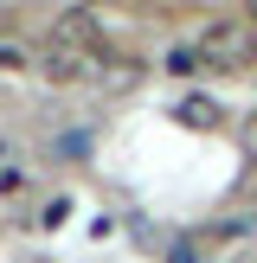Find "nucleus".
<instances>
[{
    "label": "nucleus",
    "mask_w": 257,
    "mask_h": 263,
    "mask_svg": "<svg viewBox=\"0 0 257 263\" xmlns=\"http://www.w3.org/2000/svg\"><path fill=\"white\" fill-rule=\"evenodd\" d=\"M0 39H7V13H0Z\"/></svg>",
    "instance_id": "8"
},
{
    "label": "nucleus",
    "mask_w": 257,
    "mask_h": 263,
    "mask_svg": "<svg viewBox=\"0 0 257 263\" xmlns=\"http://www.w3.org/2000/svg\"><path fill=\"white\" fill-rule=\"evenodd\" d=\"M251 263H257V257H251Z\"/></svg>",
    "instance_id": "9"
},
{
    "label": "nucleus",
    "mask_w": 257,
    "mask_h": 263,
    "mask_svg": "<svg viewBox=\"0 0 257 263\" xmlns=\"http://www.w3.org/2000/svg\"><path fill=\"white\" fill-rule=\"evenodd\" d=\"M238 148H244V161H257V109L244 116V128H238Z\"/></svg>",
    "instance_id": "7"
},
{
    "label": "nucleus",
    "mask_w": 257,
    "mask_h": 263,
    "mask_svg": "<svg viewBox=\"0 0 257 263\" xmlns=\"http://www.w3.org/2000/svg\"><path fill=\"white\" fill-rule=\"evenodd\" d=\"M193 51H199V64H212V71H244V64L257 58V26L251 20H212L193 39Z\"/></svg>",
    "instance_id": "1"
},
{
    "label": "nucleus",
    "mask_w": 257,
    "mask_h": 263,
    "mask_svg": "<svg viewBox=\"0 0 257 263\" xmlns=\"http://www.w3.org/2000/svg\"><path fill=\"white\" fill-rule=\"evenodd\" d=\"M26 64H32V51L20 39H0V71H26Z\"/></svg>",
    "instance_id": "5"
},
{
    "label": "nucleus",
    "mask_w": 257,
    "mask_h": 263,
    "mask_svg": "<svg viewBox=\"0 0 257 263\" xmlns=\"http://www.w3.org/2000/svg\"><path fill=\"white\" fill-rule=\"evenodd\" d=\"M51 45H71V51H90V58H97V51H103L97 13H90V7H64L58 20H51Z\"/></svg>",
    "instance_id": "2"
},
{
    "label": "nucleus",
    "mask_w": 257,
    "mask_h": 263,
    "mask_svg": "<svg viewBox=\"0 0 257 263\" xmlns=\"http://www.w3.org/2000/svg\"><path fill=\"white\" fill-rule=\"evenodd\" d=\"M174 116H180L187 128H218V103H212V97H180Z\"/></svg>",
    "instance_id": "4"
},
{
    "label": "nucleus",
    "mask_w": 257,
    "mask_h": 263,
    "mask_svg": "<svg viewBox=\"0 0 257 263\" xmlns=\"http://www.w3.org/2000/svg\"><path fill=\"white\" fill-rule=\"evenodd\" d=\"M97 58H103V51H97ZM97 58H90V51H71V45H51V39H45L39 71H45L51 84H77V77H97Z\"/></svg>",
    "instance_id": "3"
},
{
    "label": "nucleus",
    "mask_w": 257,
    "mask_h": 263,
    "mask_svg": "<svg viewBox=\"0 0 257 263\" xmlns=\"http://www.w3.org/2000/svg\"><path fill=\"white\" fill-rule=\"evenodd\" d=\"M167 71H180V77L199 71V51H193V45H174V51H167Z\"/></svg>",
    "instance_id": "6"
}]
</instances>
